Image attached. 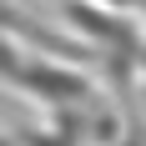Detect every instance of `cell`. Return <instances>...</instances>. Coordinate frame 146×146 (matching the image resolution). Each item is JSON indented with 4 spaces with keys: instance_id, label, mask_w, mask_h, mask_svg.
Here are the masks:
<instances>
[{
    "instance_id": "cell-1",
    "label": "cell",
    "mask_w": 146,
    "mask_h": 146,
    "mask_svg": "<svg viewBox=\"0 0 146 146\" xmlns=\"http://www.w3.org/2000/svg\"><path fill=\"white\" fill-rule=\"evenodd\" d=\"M20 86H35V91H60V96H76L81 81L76 76H60V71H20Z\"/></svg>"
}]
</instances>
